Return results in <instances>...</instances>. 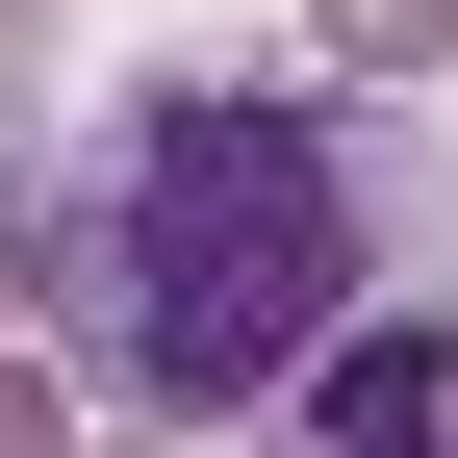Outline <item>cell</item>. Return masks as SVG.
<instances>
[{"label":"cell","instance_id":"obj_1","mask_svg":"<svg viewBox=\"0 0 458 458\" xmlns=\"http://www.w3.org/2000/svg\"><path fill=\"white\" fill-rule=\"evenodd\" d=\"M382 229H433V179L306 77H128L26 204V280L128 408H255L331 306L382 280Z\"/></svg>","mask_w":458,"mask_h":458},{"label":"cell","instance_id":"obj_2","mask_svg":"<svg viewBox=\"0 0 458 458\" xmlns=\"http://www.w3.org/2000/svg\"><path fill=\"white\" fill-rule=\"evenodd\" d=\"M255 458H458V306H408L382 357H331V382H306Z\"/></svg>","mask_w":458,"mask_h":458},{"label":"cell","instance_id":"obj_3","mask_svg":"<svg viewBox=\"0 0 458 458\" xmlns=\"http://www.w3.org/2000/svg\"><path fill=\"white\" fill-rule=\"evenodd\" d=\"M357 26H382V51H408V26H433V0H357Z\"/></svg>","mask_w":458,"mask_h":458}]
</instances>
